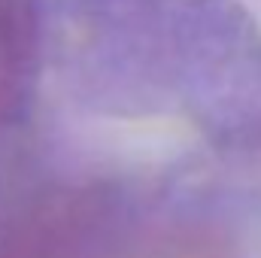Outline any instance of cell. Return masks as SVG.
Masks as SVG:
<instances>
[{
	"mask_svg": "<svg viewBox=\"0 0 261 258\" xmlns=\"http://www.w3.org/2000/svg\"><path fill=\"white\" fill-rule=\"evenodd\" d=\"M18 28H24L18 15V0H0V110L6 107L18 70V52H21Z\"/></svg>",
	"mask_w": 261,
	"mask_h": 258,
	"instance_id": "1",
	"label": "cell"
}]
</instances>
